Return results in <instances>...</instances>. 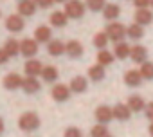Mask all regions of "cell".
Instances as JSON below:
<instances>
[{
    "label": "cell",
    "mask_w": 153,
    "mask_h": 137,
    "mask_svg": "<svg viewBox=\"0 0 153 137\" xmlns=\"http://www.w3.org/2000/svg\"><path fill=\"white\" fill-rule=\"evenodd\" d=\"M40 124H42V121H40V117H38L34 112H25V114H22L20 119H18V126H20V130H24V132H34Z\"/></svg>",
    "instance_id": "obj_1"
},
{
    "label": "cell",
    "mask_w": 153,
    "mask_h": 137,
    "mask_svg": "<svg viewBox=\"0 0 153 137\" xmlns=\"http://www.w3.org/2000/svg\"><path fill=\"white\" fill-rule=\"evenodd\" d=\"M126 31H128V27H124L123 24H119V22H110V24L106 25V31H105V33L108 34V38H110L112 42L117 43V42H123V40H124V36L128 34Z\"/></svg>",
    "instance_id": "obj_2"
},
{
    "label": "cell",
    "mask_w": 153,
    "mask_h": 137,
    "mask_svg": "<svg viewBox=\"0 0 153 137\" xmlns=\"http://www.w3.org/2000/svg\"><path fill=\"white\" fill-rule=\"evenodd\" d=\"M65 15L68 18H81L85 15V4L79 0H68L65 4Z\"/></svg>",
    "instance_id": "obj_3"
},
{
    "label": "cell",
    "mask_w": 153,
    "mask_h": 137,
    "mask_svg": "<svg viewBox=\"0 0 153 137\" xmlns=\"http://www.w3.org/2000/svg\"><path fill=\"white\" fill-rule=\"evenodd\" d=\"M38 42L33 38H25L24 42H20V54H24L25 58H33L38 52Z\"/></svg>",
    "instance_id": "obj_4"
},
{
    "label": "cell",
    "mask_w": 153,
    "mask_h": 137,
    "mask_svg": "<svg viewBox=\"0 0 153 137\" xmlns=\"http://www.w3.org/2000/svg\"><path fill=\"white\" fill-rule=\"evenodd\" d=\"M96 119H97V123H103V124L110 123V121L114 119V108H110V106H106V105L97 106V108H96Z\"/></svg>",
    "instance_id": "obj_5"
},
{
    "label": "cell",
    "mask_w": 153,
    "mask_h": 137,
    "mask_svg": "<svg viewBox=\"0 0 153 137\" xmlns=\"http://www.w3.org/2000/svg\"><path fill=\"white\" fill-rule=\"evenodd\" d=\"M142 80L144 78L140 74V71H137V68H130V71H126V74H124V83L128 87H140Z\"/></svg>",
    "instance_id": "obj_6"
},
{
    "label": "cell",
    "mask_w": 153,
    "mask_h": 137,
    "mask_svg": "<svg viewBox=\"0 0 153 137\" xmlns=\"http://www.w3.org/2000/svg\"><path fill=\"white\" fill-rule=\"evenodd\" d=\"M65 52H67L70 58H81L83 52H85V49H83V45H81L78 40H70V42H67V45H65Z\"/></svg>",
    "instance_id": "obj_7"
},
{
    "label": "cell",
    "mask_w": 153,
    "mask_h": 137,
    "mask_svg": "<svg viewBox=\"0 0 153 137\" xmlns=\"http://www.w3.org/2000/svg\"><path fill=\"white\" fill-rule=\"evenodd\" d=\"M22 83H24L22 76L16 74V72H11V74H7V76L4 78V87H6L7 90H16V89L22 87Z\"/></svg>",
    "instance_id": "obj_8"
},
{
    "label": "cell",
    "mask_w": 153,
    "mask_h": 137,
    "mask_svg": "<svg viewBox=\"0 0 153 137\" xmlns=\"http://www.w3.org/2000/svg\"><path fill=\"white\" fill-rule=\"evenodd\" d=\"M70 87H67V85H54V89H52V98L56 99V101H67L68 98H70Z\"/></svg>",
    "instance_id": "obj_9"
},
{
    "label": "cell",
    "mask_w": 153,
    "mask_h": 137,
    "mask_svg": "<svg viewBox=\"0 0 153 137\" xmlns=\"http://www.w3.org/2000/svg\"><path fill=\"white\" fill-rule=\"evenodd\" d=\"M153 22V13L146 7V9H137L135 13V24H140V25H149Z\"/></svg>",
    "instance_id": "obj_10"
},
{
    "label": "cell",
    "mask_w": 153,
    "mask_h": 137,
    "mask_svg": "<svg viewBox=\"0 0 153 137\" xmlns=\"http://www.w3.org/2000/svg\"><path fill=\"white\" fill-rule=\"evenodd\" d=\"M6 27H7L9 31H13V33H20V31L24 29V20H22V16H20V15H11V16H7Z\"/></svg>",
    "instance_id": "obj_11"
},
{
    "label": "cell",
    "mask_w": 153,
    "mask_h": 137,
    "mask_svg": "<svg viewBox=\"0 0 153 137\" xmlns=\"http://www.w3.org/2000/svg\"><path fill=\"white\" fill-rule=\"evenodd\" d=\"M130 58H131L135 63H144L146 58H148V51H146V47H142V45H135V47H131V51H130Z\"/></svg>",
    "instance_id": "obj_12"
},
{
    "label": "cell",
    "mask_w": 153,
    "mask_h": 137,
    "mask_svg": "<svg viewBox=\"0 0 153 137\" xmlns=\"http://www.w3.org/2000/svg\"><path fill=\"white\" fill-rule=\"evenodd\" d=\"M130 115H131V110H130L128 105L117 103V105L114 106V117H115V119H119V121H128Z\"/></svg>",
    "instance_id": "obj_13"
},
{
    "label": "cell",
    "mask_w": 153,
    "mask_h": 137,
    "mask_svg": "<svg viewBox=\"0 0 153 137\" xmlns=\"http://www.w3.org/2000/svg\"><path fill=\"white\" fill-rule=\"evenodd\" d=\"M70 90L72 92H78V94H81V92H85L87 90V87H88V81H87V78H83V76H76V78H72V81H70Z\"/></svg>",
    "instance_id": "obj_14"
},
{
    "label": "cell",
    "mask_w": 153,
    "mask_h": 137,
    "mask_svg": "<svg viewBox=\"0 0 153 137\" xmlns=\"http://www.w3.org/2000/svg\"><path fill=\"white\" fill-rule=\"evenodd\" d=\"M22 89H24L27 94H34V92H38V90L42 89V85H40V81H38L34 76H27V78L24 80V83H22Z\"/></svg>",
    "instance_id": "obj_15"
},
{
    "label": "cell",
    "mask_w": 153,
    "mask_h": 137,
    "mask_svg": "<svg viewBox=\"0 0 153 137\" xmlns=\"http://www.w3.org/2000/svg\"><path fill=\"white\" fill-rule=\"evenodd\" d=\"M42 71H43V65L38 61V60H29L27 63H25V74L27 76H42Z\"/></svg>",
    "instance_id": "obj_16"
},
{
    "label": "cell",
    "mask_w": 153,
    "mask_h": 137,
    "mask_svg": "<svg viewBox=\"0 0 153 137\" xmlns=\"http://www.w3.org/2000/svg\"><path fill=\"white\" fill-rule=\"evenodd\" d=\"M34 11H36L34 0H22V2L18 4V15L31 16V15H34Z\"/></svg>",
    "instance_id": "obj_17"
},
{
    "label": "cell",
    "mask_w": 153,
    "mask_h": 137,
    "mask_svg": "<svg viewBox=\"0 0 153 137\" xmlns=\"http://www.w3.org/2000/svg\"><path fill=\"white\" fill-rule=\"evenodd\" d=\"M34 40L38 43H49L51 42V29L47 25H40L36 31H34Z\"/></svg>",
    "instance_id": "obj_18"
},
{
    "label": "cell",
    "mask_w": 153,
    "mask_h": 137,
    "mask_svg": "<svg viewBox=\"0 0 153 137\" xmlns=\"http://www.w3.org/2000/svg\"><path fill=\"white\" fill-rule=\"evenodd\" d=\"M47 52H49L51 56H61V54L65 52V43L59 42V40H51V42L47 43Z\"/></svg>",
    "instance_id": "obj_19"
},
{
    "label": "cell",
    "mask_w": 153,
    "mask_h": 137,
    "mask_svg": "<svg viewBox=\"0 0 153 137\" xmlns=\"http://www.w3.org/2000/svg\"><path fill=\"white\" fill-rule=\"evenodd\" d=\"M130 51H131V47H130L128 43H124V42H117L115 47H114V54H115V58H119V60L130 58Z\"/></svg>",
    "instance_id": "obj_20"
},
{
    "label": "cell",
    "mask_w": 153,
    "mask_h": 137,
    "mask_svg": "<svg viewBox=\"0 0 153 137\" xmlns=\"http://www.w3.org/2000/svg\"><path fill=\"white\" fill-rule=\"evenodd\" d=\"M128 106L131 112H144L146 108V101L140 96H130L128 98Z\"/></svg>",
    "instance_id": "obj_21"
},
{
    "label": "cell",
    "mask_w": 153,
    "mask_h": 137,
    "mask_svg": "<svg viewBox=\"0 0 153 137\" xmlns=\"http://www.w3.org/2000/svg\"><path fill=\"white\" fill-rule=\"evenodd\" d=\"M51 24L54 25V27H65L67 25V20H68V16L65 15V11H54L52 15H51Z\"/></svg>",
    "instance_id": "obj_22"
},
{
    "label": "cell",
    "mask_w": 153,
    "mask_h": 137,
    "mask_svg": "<svg viewBox=\"0 0 153 137\" xmlns=\"http://www.w3.org/2000/svg\"><path fill=\"white\" fill-rule=\"evenodd\" d=\"M119 15H121V7L117 4H106L105 9H103V16L106 20H115Z\"/></svg>",
    "instance_id": "obj_23"
},
{
    "label": "cell",
    "mask_w": 153,
    "mask_h": 137,
    "mask_svg": "<svg viewBox=\"0 0 153 137\" xmlns=\"http://www.w3.org/2000/svg\"><path fill=\"white\" fill-rule=\"evenodd\" d=\"M114 60H115V54H112V52H110V51H106V49H101V51L97 52V63H99V65H103V67L112 65V63H114Z\"/></svg>",
    "instance_id": "obj_24"
},
{
    "label": "cell",
    "mask_w": 153,
    "mask_h": 137,
    "mask_svg": "<svg viewBox=\"0 0 153 137\" xmlns=\"http://www.w3.org/2000/svg\"><path fill=\"white\" fill-rule=\"evenodd\" d=\"M88 78L92 80V81H101L103 78H105V67L103 65H92L90 68H88Z\"/></svg>",
    "instance_id": "obj_25"
},
{
    "label": "cell",
    "mask_w": 153,
    "mask_h": 137,
    "mask_svg": "<svg viewBox=\"0 0 153 137\" xmlns=\"http://www.w3.org/2000/svg\"><path fill=\"white\" fill-rule=\"evenodd\" d=\"M4 51L7 52V56H9V58H15L16 54H20V42H16L15 38L7 40V42H6V45H4Z\"/></svg>",
    "instance_id": "obj_26"
},
{
    "label": "cell",
    "mask_w": 153,
    "mask_h": 137,
    "mask_svg": "<svg viewBox=\"0 0 153 137\" xmlns=\"http://www.w3.org/2000/svg\"><path fill=\"white\" fill-rule=\"evenodd\" d=\"M42 78H43V81H47V83L56 81V80H58V68H56V67H52V65L43 67V71H42Z\"/></svg>",
    "instance_id": "obj_27"
},
{
    "label": "cell",
    "mask_w": 153,
    "mask_h": 137,
    "mask_svg": "<svg viewBox=\"0 0 153 137\" xmlns=\"http://www.w3.org/2000/svg\"><path fill=\"white\" fill-rule=\"evenodd\" d=\"M126 33H128V36H130L131 40H140V38L144 36V25H140V24H131Z\"/></svg>",
    "instance_id": "obj_28"
},
{
    "label": "cell",
    "mask_w": 153,
    "mask_h": 137,
    "mask_svg": "<svg viewBox=\"0 0 153 137\" xmlns=\"http://www.w3.org/2000/svg\"><path fill=\"white\" fill-rule=\"evenodd\" d=\"M140 74H142V78L144 80H153V61H144V63H140Z\"/></svg>",
    "instance_id": "obj_29"
},
{
    "label": "cell",
    "mask_w": 153,
    "mask_h": 137,
    "mask_svg": "<svg viewBox=\"0 0 153 137\" xmlns=\"http://www.w3.org/2000/svg\"><path fill=\"white\" fill-rule=\"evenodd\" d=\"M108 42H110V38H108V34L106 33H97L96 36H94V45L101 51V49H105L106 45H108Z\"/></svg>",
    "instance_id": "obj_30"
},
{
    "label": "cell",
    "mask_w": 153,
    "mask_h": 137,
    "mask_svg": "<svg viewBox=\"0 0 153 137\" xmlns=\"http://www.w3.org/2000/svg\"><path fill=\"white\" fill-rule=\"evenodd\" d=\"M90 135H92V137H106V135H108V128H106V124H103V123L96 124V126L90 130Z\"/></svg>",
    "instance_id": "obj_31"
},
{
    "label": "cell",
    "mask_w": 153,
    "mask_h": 137,
    "mask_svg": "<svg viewBox=\"0 0 153 137\" xmlns=\"http://www.w3.org/2000/svg\"><path fill=\"white\" fill-rule=\"evenodd\" d=\"M105 6H106L105 0H87V7H88L90 11H94V13L103 11V9H105Z\"/></svg>",
    "instance_id": "obj_32"
},
{
    "label": "cell",
    "mask_w": 153,
    "mask_h": 137,
    "mask_svg": "<svg viewBox=\"0 0 153 137\" xmlns=\"http://www.w3.org/2000/svg\"><path fill=\"white\" fill-rule=\"evenodd\" d=\"M63 137H83V133H81V130H79V128L70 126V128H67V130H65Z\"/></svg>",
    "instance_id": "obj_33"
},
{
    "label": "cell",
    "mask_w": 153,
    "mask_h": 137,
    "mask_svg": "<svg viewBox=\"0 0 153 137\" xmlns=\"http://www.w3.org/2000/svg\"><path fill=\"white\" fill-rule=\"evenodd\" d=\"M133 4L137 9H146L148 6H151V0H133Z\"/></svg>",
    "instance_id": "obj_34"
},
{
    "label": "cell",
    "mask_w": 153,
    "mask_h": 137,
    "mask_svg": "<svg viewBox=\"0 0 153 137\" xmlns=\"http://www.w3.org/2000/svg\"><path fill=\"white\" fill-rule=\"evenodd\" d=\"M144 115H146L148 119L153 121V101H149V103L146 105V108H144Z\"/></svg>",
    "instance_id": "obj_35"
},
{
    "label": "cell",
    "mask_w": 153,
    "mask_h": 137,
    "mask_svg": "<svg viewBox=\"0 0 153 137\" xmlns=\"http://www.w3.org/2000/svg\"><path fill=\"white\" fill-rule=\"evenodd\" d=\"M52 2H54V0H34V4H36L38 7H43V9L51 7V6H52Z\"/></svg>",
    "instance_id": "obj_36"
},
{
    "label": "cell",
    "mask_w": 153,
    "mask_h": 137,
    "mask_svg": "<svg viewBox=\"0 0 153 137\" xmlns=\"http://www.w3.org/2000/svg\"><path fill=\"white\" fill-rule=\"evenodd\" d=\"M7 58H9V56H7V52H6L4 49H0V65H4V63L7 61Z\"/></svg>",
    "instance_id": "obj_37"
},
{
    "label": "cell",
    "mask_w": 153,
    "mask_h": 137,
    "mask_svg": "<svg viewBox=\"0 0 153 137\" xmlns=\"http://www.w3.org/2000/svg\"><path fill=\"white\" fill-rule=\"evenodd\" d=\"M4 132V121H2V117H0V133Z\"/></svg>",
    "instance_id": "obj_38"
},
{
    "label": "cell",
    "mask_w": 153,
    "mask_h": 137,
    "mask_svg": "<svg viewBox=\"0 0 153 137\" xmlns=\"http://www.w3.org/2000/svg\"><path fill=\"white\" fill-rule=\"evenodd\" d=\"M148 130H149V135L153 137V121H151V124H149V128H148Z\"/></svg>",
    "instance_id": "obj_39"
},
{
    "label": "cell",
    "mask_w": 153,
    "mask_h": 137,
    "mask_svg": "<svg viewBox=\"0 0 153 137\" xmlns=\"http://www.w3.org/2000/svg\"><path fill=\"white\" fill-rule=\"evenodd\" d=\"M54 2H67V0H54Z\"/></svg>",
    "instance_id": "obj_40"
},
{
    "label": "cell",
    "mask_w": 153,
    "mask_h": 137,
    "mask_svg": "<svg viewBox=\"0 0 153 137\" xmlns=\"http://www.w3.org/2000/svg\"><path fill=\"white\" fill-rule=\"evenodd\" d=\"M106 137H114V135H106Z\"/></svg>",
    "instance_id": "obj_41"
},
{
    "label": "cell",
    "mask_w": 153,
    "mask_h": 137,
    "mask_svg": "<svg viewBox=\"0 0 153 137\" xmlns=\"http://www.w3.org/2000/svg\"><path fill=\"white\" fill-rule=\"evenodd\" d=\"M151 6H153V0H151Z\"/></svg>",
    "instance_id": "obj_42"
}]
</instances>
